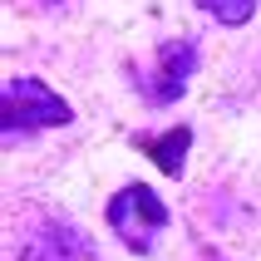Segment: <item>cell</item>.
<instances>
[{"instance_id":"1","label":"cell","mask_w":261,"mask_h":261,"mask_svg":"<svg viewBox=\"0 0 261 261\" xmlns=\"http://www.w3.org/2000/svg\"><path fill=\"white\" fill-rule=\"evenodd\" d=\"M103 217H109L114 237L128 251H148L153 237L168 227V202H163L153 188H143V182H128L118 197H109V212H103Z\"/></svg>"},{"instance_id":"2","label":"cell","mask_w":261,"mask_h":261,"mask_svg":"<svg viewBox=\"0 0 261 261\" xmlns=\"http://www.w3.org/2000/svg\"><path fill=\"white\" fill-rule=\"evenodd\" d=\"M0 114H5V133H15V128H64V123L74 118V109L59 99L44 79L15 74V79H5V103H0Z\"/></svg>"},{"instance_id":"3","label":"cell","mask_w":261,"mask_h":261,"mask_svg":"<svg viewBox=\"0 0 261 261\" xmlns=\"http://www.w3.org/2000/svg\"><path fill=\"white\" fill-rule=\"evenodd\" d=\"M20 261H99V256H94V242L74 222H40L25 237Z\"/></svg>"},{"instance_id":"4","label":"cell","mask_w":261,"mask_h":261,"mask_svg":"<svg viewBox=\"0 0 261 261\" xmlns=\"http://www.w3.org/2000/svg\"><path fill=\"white\" fill-rule=\"evenodd\" d=\"M192 69H197V49H192V40H163V44H158V74L143 84V94H148L153 103L182 99Z\"/></svg>"},{"instance_id":"5","label":"cell","mask_w":261,"mask_h":261,"mask_svg":"<svg viewBox=\"0 0 261 261\" xmlns=\"http://www.w3.org/2000/svg\"><path fill=\"white\" fill-rule=\"evenodd\" d=\"M138 143H143V153L158 163L168 177H182V163H188V148H192V128L177 123V128H168L163 138H138Z\"/></svg>"},{"instance_id":"6","label":"cell","mask_w":261,"mask_h":261,"mask_svg":"<svg viewBox=\"0 0 261 261\" xmlns=\"http://www.w3.org/2000/svg\"><path fill=\"white\" fill-rule=\"evenodd\" d=\"M212 20H222V25H247L251 15H256V0H197Z\"/></svg>"}]
</instances>
